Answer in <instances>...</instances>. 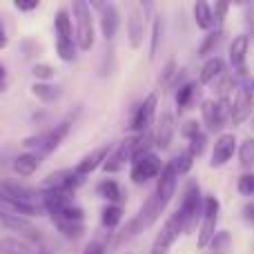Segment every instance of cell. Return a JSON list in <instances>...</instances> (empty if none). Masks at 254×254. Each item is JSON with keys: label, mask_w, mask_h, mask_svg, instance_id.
Instances as JSON below:
<instances>
[{"label": "cell", "mask_w": 254, "mask_h": 254, "mask_svg": "<svg viewBox=\"0 0 254 254\" xmlns=\"http://www.w3.org/2000/svg\"><path fill=\"white\" fill-rule=\"evenodd\" d=\"M0 194H2L4 198H9V201H13V203H22V205H36V201H40V192L27 188V185L11 183V181L0 183Z\"/></svg>", "instance_id": "9a60e30c"}, {"label": "cell", "mask_w": 254, "mask_h": 254, "mask_svg": "<svg viewBox=\"0 0 254 254\" xmlns=\"http://www.w3.org/2000/svg\"><path fill=\"white\" fill-rule=\"evenodd\" d=\"M112 147H114L112 143H105V145H101V147H96L94 152L85 154V156L80 158L78 163H76L74 172H76L78 176H83V179H85V176H89L92 172H96L98 167L105 165V161H107V156H110Z\"/></svg>", "instance_id": "5bb4252c"}, {"label": "cell", "mask_w": 254, "mask_h": 254, "mask_svg": "<svg viewBox=\"0 0 254 254\" xmlns=\"http://www.w3.org/2000/svg\"><path fill=\"white\" fill-rule=\"evenodd\" d=\"M31 94H34L38 101L43 103H56L61 98V87L58 85H52V83H34L31 85Z\"/></svg>", "instance_id": "484cf974"}, {"label": "cell", "mask_w": 254, "mask_h": 254, "mask_svg": "<svg viewBox=\"0 0 254 254\" xmlns=\"http://www.w3.org/2000/svg\"><path fill=\"white\" fill-rule=\"evenodd\" d=\"M7 89V69H4V65H0V92H4Z\"/></svg>", "instance_id": "f907efd6"}, {"label": "cell", "mask_w": 254, "mask_h": 254, "mask_svg": "<svg viewBox=\"0 0 254 254\" xmlns=\"http://www.w3.org/2000/svg\"><path fill=\"white\" fill-rule=\"evenodd\" d=\"M219 212H221V203L216 196H205V207H203V219H201V228H198V250L210 248L212 239L216 237V223H219Z\"/></svg>", "instance_id": "5b68a950"}, {"label": "cell", "mask_w": 254, "mask_h": 254, "mask_svg": "<svg viewBox=\"0 0 254 254\" xmlns=\"http://www.w3.org/2000/svg\"><path fill=\"white\" fill-rule=\"evenodd\" d=\"M38 167H40V156L34 152H25L20 156H16V161H13V172L18 176H22V179L34 176L38 172Z\"/></svg>", "instance_id": "44dd1931"}, {"label": "cell", "mask_w": 254, "mask_h": 254, "mask_svg": "<svg viewBox=\"0 0 254 254\" xmlns=\"http://www.w3.org/2000/svg\"><path fill=\"white\" fill-rule=\"evenodd\" d=\"M58 219V221H69V223H83L85 221V210L80 205H76V203H71V205H67L65 210L61 212V214H54L52 221Z\"/></svg>", "instance_id": "836d02e7"}, {"label": "cell", "mask_w": 254, "mask_h": 254, "mask_svg": "<svg viewBox=\"0 0 254 254\" xmlns=\"http://www.w3.org/2000/svg\"><path fill=\"white\" fill-rule=\"evenodd\" d=\"M83 254H105V246L101 241H92L87 248L83 250Z\"/></svg>", "instance_id": "bcb514c9"}, {"label": "cell", "mask_w": 254, "mask_h": 254, "mask_svg": "<svg viewBox=\"0 0 254 254\" xmlns=\"http://www.w3.org/2000/svg\"><path fill=\"white\" fill-rule=\"evenodd\" d=\"M174 131H176L174 114L163 110V114L156 116V129H154V143H156V147H161V149L170 147L172 138H174Z\"/></svg>", "instance_id": "e0dca14e"}, {"label": "cell", "mask_w": 254, "mask_h": 254, "mask_svg": "<svg viewBox=\"0 0 254 254\" xmlns=\"http://www.w3.org/2000/svg\"><path fill=\"white\" fill-rule=\"evenodd\" d=\"M237 192L241 194V196H254V174L252 172H246V174L237 181Z\"/></svg>", "instance_id": "74e56055"}, {"label": "cell", "mask_w": 254, "mask_h": 254, "mask_svg": "<svg viewBox=\"0 0 254 254\" xmlns=\"http://www.w3.org/2000/svg\"><path fill=\"white\" fill-rule=\"evenodd\" d=\"M31 76L36 78V83H49L56 76V69L52 65H47V63H36L31 67Z\"/></svg>", "instance_id": "d590c367"}, {"label": "cell", "mask_w": 254, "mask_h": 254, "mask_svg": "<svg viewBox=\"0 0 254 254\" xmlns=\"http://www.w3.org/2000/svg\"><path fill=\"white\" fill-rule=\"evenodd\" d=\"M163 172V161L158 158V154H147V156L138 158L131 163L129 167V179L134 185H145L147 181L158 179V174Z\"/></svg>", "instance_id": "52a82bcc"}, {"label": "cell", "mask_w": 254, "mask_h": 254, "mask_svg": "<svg viewBox=\"0 0 254 254\" xmlns=\"http://www.w3.org/2000/svg\"><path fill=\"white\" fill-rule=\"evenodd\" d=\"M234 152H237V136L234 134H221L214 143V149H212V161L210 167H223L232 161Z\"/></svg>", "instance_id": "2e32d148"}, {"label": "cell", "mask_w": 254, "mask_h": 254, "mask_svg": "<svg viewBox=\"0 0 254 254\" xmlns=\"http://www.w3.org/2000/svg\"><path fill=\"white\" fill-rule=\"evenodd\" d=\"M89 7L101 11V16H98V22H101L103 38H105V40H114L116 31H119V25H121L119 7H116L114 2H92Z\"/></svg>", "instance_id": "8fae6325"}, {"label": "cell", "mask_w": 254, "mask_h": 254, "mask_svg": "<svg viewBox=\"0 0 254 254\" xmlns=\"http://www.w3.org/2000/svg\"><path fill=\"white\" fill-rule=\"evenodd\" d=\"M243 216H246L248 223H252V225H254V201H252V203H248V205L243 207Z\"/></svg>", "instance_id": "c3c4849f"}, {"label": "cell", "mask_w": 254, "mask_h": 254, "mask_svg": "<svg viewBox=\"0 0 254 254\" xmlns=\"http://www.w3.org/2000/svg\"><path fill=\"white\" fill-rule=\"evenodd\" d=\"M140 232H145V228H143V223L138 221V216H134V219L127 221V225L119 232V237H116L114 246H116V248H119V246H125V243H129L131 239L138 237Z\"/></svg>", "instance_id": "f1b7e54d"}, {"label": "cell", "mask_w": 254, "mask_h": 254, "mask_svg": "<svg viewBox=\"0 0 254 254\" xmlns=\"http://www.w3.org/2000/svg\"><path fill=\"white\" fill-rule=\"evenodd\" d=\"M205 147H207V134H205V131H201L198 136H194V138L190 140L188 154H190L192 158H198L203 152H205Z\"/></svg>", "instance_id": "8d00e7d4"}, {"label": "cell", "mask_w": 254, "mask_h": 254, "mask_svg": "<svg viewBox=\"0 0 254 254\" xmlns=\"http://www.w3.org/2000/svg\"><path fill=\"white\" fill-rule=\"evenodd\" d=\"M223 29H216V31H210V34L203 38V43L198 45V56L201 58H212V54H216V49H219V45L223 43Z\"/></svg>", "instance_id": "4316f807"}, {"label": "cell", "mask_w": 254, "mask_h": 254, "mask_svg": "<svg viewBox=\"0 0 254 254\" xmlns=\"http://www.w3.org/2000/svg\"><path fill=\"white\" fill-rule=\"evenodd\" d=\"M96 194L101 198H105L107 203H112V205H121L123 203V190H121L119 181L114 179H103L96 185Z\"/></svg>", "instance_id": "7402d4cb"}, {"label": "cell", "mask_w": 254, "mask_h": 254, "mask_svg": "<svg viewBox=\"0 0 254 254\" xmlns=\"http://www.w3.org/2000/svg\"><path fill=\"white\" fill-rule=\"evenodd\" d=\"M196 83H185L179 87V92H176V107H179V112L183 110H190V105H192V98L194 94H196Z\"/></svg>", "instance_id": "d6a6232c"}, {"label": "cell", "mask_w": 254, "mask_h": 254, "mask_svg": "<svg viewBox=\"0 0 254 254\" xmlns=\"http://www.w3.org/2000/svg\"><path fill=\"white\" fill-rule=\"evenodd\" d=\"M246 25L250 29L248 38H254V4H248V11H246Z\"/></svg>", "instance_id": "f6af8a7d"}, {"label": "cell", "mask_w": 254, "mask_h": 254, "mask_svg": "<svg viewBox=\"0 0 254 254\" xmlns=\"http://www.w3.org/2000/svg\"><path fill=\"white\" fill-rule=\"evenodd\" d=\"M127 40H129L131 49H140L145 43V16L138 4H134V7L129 9V18H127Z\"/></svg>", "instance_id": "ac0fdd59"}, {"label": "cell", "mask_w": 254, "mask_h": 254, "mask_svg": "<svg viewBox=\"0 0 254 254\" xmlns=\"http://www.w3.org/2000/svg\"><path fill=\"white\" fill-rule=\"evenodd\" d=\"M230 11V4L228 2H216L214 7H212V13H214V22H223L225 16H228Z\"/></svg>", "instance_id": "7bdbcfd3"}, {"label": "cell", "mask_w": 254, "mask_h": 254, "mask_svg": "<svg viewBox=\"0 0 254 254\" xmlns=\"http://www.w3.org/2000/svg\"><path fill=\"white\" fill-rule=\"evenodd\" d=\"M156 110H158V96L156 94H147L145 101L140 103L134 110V116H131V129L136 134H143V131H149L156 121Z\"/></svg>", "instance_id": "9c48e42d"}, {"label": "cell", "mask_w": 254, "mask_h": 254, "mask_svg": "<svg viewBox=\"0 0 254 254\" xmlns=\"http://www.w3.org/2000/svg\"><path fill=\"white\" fill-rule=\"evenodd\" d=\"M176 185H179V172H176L174 163L170 161V163L163 165V172L158 174L154 194H156V196L167 205V203L172 201V196H174V192H176Z\"/></svg>", "instance_id": "4fadbf2b"}, {"label": "cell", "mask_w": 254, "mask_h": 254, "mask_svg": "<svg viewBox=\"0 0 254 254\" xmlns=\"http://www.w3.org/2000/svg\"><path fill=\"white\" fill-rule=\"evenodd\" d=\"M121 221H123V207L107 203V205L103 207V212H101L103 228H105V230H116L121 225Z\"/></svg>", "instance_id": "83f0119b"}, {"label": "cell", "mask_w": 254, "mask_h": 254, "mask_svg": "<svg viewBox=\"0 0 254 254\" xmlns=\"http://www.w3.org/2000/svg\"><path fill=\"white\" fill-rule=\"evenodd\" d=\"M13 7L18 11H34V9H38V0H16Z\"/></svg>", "instance_id": "ee69618b"}, {"label": "cell", "mask_w": 254, "mask_h": 254, "mask_svg": "<svg viewBox=\"0 0 254 254\" xmlns=\"http://www.w3.org/2000/svg\"><path fill=\"white\" fill-rule=\"evenodd\" d=\"M248 49H250V38H248V34H239L232 38V43H230V49H228V58H230V65H232V69L237 71L241 78H248L246 74V58H248Z\"/></svg>", "instance_id": "7c38bea8"}, {"label": "cell", "mask_w": 254, "mask_h": 254, "mask_svg": "<svg viewBox=\"0 0 254 254\" xmlns=\"http://www.w3.org/2000/svg\"><path fill=\"white\" fill-rule=\"evenodd\" d=\"M69 129H71V121H63V123H58L56 127H52V129H47V131L27 136V138L22 140V145H25L27 149H34V154H38V156H45V154H52L54 149H58V145L69 134Z\"/></svg>", "instance_id": "3957f363"}, {"label": "cell", "mask_w": 254, "mask_h": 254, "mask_svg": "<svg viewBox=\"0 0 254 254\" xmlns=\"http://www.w3.org/2000/svg\"><path fill=\"white\" fill-rule=\"evenodd\" d=\"M179 65H176V61H167V65L163 67V71H161V83L163 85H172L176 80V76H179Z\"/></svg>", "instance_id": "ab89813d"}, {"label": "cell", "mask_w": 254, "mask_h": 254, "mask_svg": "<svg viewBox=\"0 0 254 254\" xmlns=\"http://www.w3.org/2000/svg\"><path fill=\"white\" fill-rule=\"evenodd\" d=\"M54 225H56L58 232H61L65 239H69V241H78V239L85 234V225L83 223H69V221L54 219Z\"/></svg>", "instance_id": "4dcf8cb0"}, {"label": "cell", "mask_w": 254, "mask_h": 254, "mask_svg": "<svg viewBox=\"0 0 254 254\" xmlns=\"http://www.w3.org/2000/svg\"><path fill=\"white\" fill-rule=\"evenodd\" d=\"M183 232H185V230H183V221H181L179 212H176V214H172L170 219L165 221L163 230L156 234L154 246H152V254H167V252H170V248L179 241V237Z\"/></svg>", "instance_id": "ba28073f"}, {"label": "cell", "mask_w": 254, "mask_h": 254, "mask_svg": "<svg viewBox=\"0 0 254 254\" xmlns=\"http://www.w3.org/2000/svg\"><path fill=\"white\" fill-rule=\"evenodd\" d=\"M223 74H225V61L221 56H212L203 63L198 80H201V85H214Z\"/></svg>", "instance_id": "ffe728a7"}, {"label": "cell", "mask_w": 254, "mask_h": 254, "mask_svg": "<svg viewBox=\"0 0 254 254\" xmlns=\"http://www.w3.org/2000/svg\"><path fill=\"white\" fill-rule=\"evenodd\" d=\"M9 45V36H7V29L2 25V18H0V49H4Z\"/></svg>", "instance_id": "681fc988"}, {"label": "cell", "mask_w": 254, "mask_h": 254, "mask_svg": "<svg viewBox=\"0 0 254 254\" xmlns=\"http://www.w3.org/2000/svg\"><path fill=\"white\" fill-rule=\"evenodd\" d=\"M230 243V232H225V230H221V232H216V237L212 239L210 248L212 250H225Z\"/></svg>", "instance_id": "b9f144b4"}, {"label": "cell", "mask_w": 254, "mask_h": 254, "mask_svg": "<svg viewBox=\"0 0 254 254\" xmlns=\"http://www.w3.org/2000/svg\"><path fill=\"white\" fill-rule=\"evenodd\" d=\"M83 183H85V179L76 174L74 170H58V172L47 174L40 181V192L43 190H63V192L74 194V190H78Z\"/></svg>", "instance_id": "30bf717a"}, {"label": "cell", "mask_w": 254, "mask_h": 254, "mask_svg": "<svg viewBox=\"0 0 254 254\" xmlns=\"http://www.w3.org/2000/svg\"><path fill=\"white\" fill-rule=\"evenodd\" d=\"M163 34H165V22L163 16H154V25H152V43H149V61H154L158 54V47L163 43Z\"/></svg>", "instance_id": "f546056e"}, {"label": "cell", "mask_w": 254, "mask_h": 254, "mask_svg": "<svg viewBox=\"0 0 254 254\" xmlns=\"http://www.w3.org/2000/svg\"><path fill=\"white\" fill-rule=\"evenodd\" d=\"M172 163H174V167H176V172H179V176H183V174H188V172L192 170L194 158L190 156L188 152H183V154H179L176 158H172Z\"/></svg>", "instance_id": "f35d334b"}, {"label": "cell", "mask_w": 254, "mask_h": 254, "mask_svg": "<svg viewBox=\"0 0 254 254\" xmlns=\"http://www.w3.org/2000/svg\"><path fill=\"white\" fill-rule=\"evenodd\" d=\"M165 207H167L165 203H163L161 198L152 192L147 198H145V203L140 205V210H138V214L136 216H138V221L143 223V228H152V225L161 219V214L165 212Z\"/></svg>", "instance_id": "d6986e66"}, {"label": "cell", "mask_w": 254, "mask_h": 254, "mask_svg": "<svg viewBox=\"0 0 254 254\" xmlns=\"http://www.w3.org/2000/svg\"><path fill=\"white\" fill-rule=\"evenodd\" d=\"M201 125H198V121H185L183 125H181V136H185L188 140H192L194 136L201 134Z\"/></svg>", "instance_id": "60d3db41"}, {"label": "cell", "mask_w": 254, "mask_h": 254, "mask_svg": "<svg viewBox=\"0 0 254 254\" xmlns=\"http://www.w3.org/2000/svg\"><path fill=\"white\" fill-rule=\"evenodd\" d=\"M203 207H205V198L201 194V188H198L196 181H190L183 192L181 207H179V216L183 221L185 232H192L198 225V219H203Z\"/></svg>", "instance_id": "7a4b0ae2"}, {"label": "cell", "mask_w": 254, "mask_h": 254, "mask_svg": "<svg viewBox=\"0 0 254 254\" xmlns=\"http://www.w3.org/2000/svg\"><path fill=\"white\" fill-rule=\"evenodd\" d=\"M76 52H78V45H76L74 38H69V40L56 38V54L61 61H65V63L76 61Z\"/></svg>", "instance_id": "1f68e13d"}, {"label": "cell", "mask_w": 254, "mask_h": 254, "mask_svg": "<svg viewBox=\"0 0 254 254\" xmlns=\"http://www.w3.org/2000/svg\"><path fill=\"white\" fill-rule=\"evenodd\" d=\"M192 11H194V22H196L198 29L210 31L212 27H214V13H212V4H207L205 0H198V2H194Z\"/></svg>", "instance_id": "603a6c76"}, {"label": "cell", "mask_w": 254, "mask_h": 254, "mask_svg": "<svg viewBox=\"0 0 254 254\" xmlns=\"http://www.w3.org/2000/svg\"><path fill=\"white\" fill-rule=\"evenodd\" d=\"M230 112H232V101L228 98H219V101H203L201 114L203 123L207 125L210 131H221L225 123L230 121Z\"/></svg>", "instance_id": "8992f818"}, {"label": "cell", "mask_w": 254, "mask_h": 254, "mask_svg": "<svg viewBox=\"0 0 254 254\" xmlns=\"http://www.w3.org/2000/svg\"><path fill=\"white\" fill-rule=\"evenodd\" d=\"M54 27H56V38H74V20L67 9H58L54 16Z\"/></svg>", "instance_id": "cb8c5ba5"}, {"label": "cell", "mask_w": 254, "mask_h": 254, "mask_svg": "<svg viewBox=\"0 0 254 254\" xmlns=\"http://www.w3.org/2000/svg\"><path fill=\"white\" fill-rule=\"evenodd\" d=\"M71 16H74V40L78 49L89 52L96 40V31H94V13L89 2L85 0H74L71 4Z\"/></svg>", "instance_id": "6da1fadb"}, {"label": "cell", "mask_w": 254, "mask_h": 254, "mask_svg": "<svg viewBox=\"0 0 254 254\" xmlns=\"http://www.w3.org/2000/svg\"><path fill=\"white\" fill-rule=\"evenodd\" d=\"M22 49H27V54H25L27 58H31L34 54H38V52H40V47H38V45H34L31 40H25V43H22Z\"/></svg>", "instance_id": "7dc6e473"}, {"label": "cell", "mask_w": 254, "mask_h": 254, "mask_svg": "<svg viewBox=\"0 0 254 254\" xmlns=\"http://www.w3.org/2000/svg\"><path fill=\"white\" fill-rule=\"evenodd\" d=\"M239 163L241 167H252L254 165V138H246L239 145Z\"/></svg>", "instance_id": "e575fe53"}, {"label": "cell", "mask_w": 254, "mask_h": 254, "mask_svg": "<svg viewBox=\"0 0 254 254\" xmlns=\"http://www.w3.org/2000/svg\"><path fill=\"white\" fill-rule=\"evenodd\" d=\"M0 254H38V250H34V246L16 237H2L0 239Z\"/></svg>", "instance_id": "d4e9b609"}, {"label": "cell", "mask_w": 254, "mask_h": 254, "mask_svg": "<svg viewBox=\"0 0 254 254\" xmlns=\"http://www.w3.org/2000/svg\"><path fill=\"white\" fill-rule=\"evenodd\" d=\"M254 107V83L250 78H241V83H237V94L232 101V112H230V123L241 125L252 116Z\"/></svg>", "instance_id": "277c9868"}]
</instances>
